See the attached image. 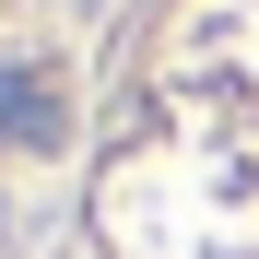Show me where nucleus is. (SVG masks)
Returning <instances> with one entry per match:
<instances>
[{"mask_svg":"<svg viewBox=\"0 0 259 259\" xmlns=\"http://www.w3.org/2000/svg\"><path fill=\"white\" fill-rule=\"evenodd\" d=\"M0 142H59V106H48V82L0 71Z\"/></svg>","mask_w":259,"mask_h":259,"instance_id":"obj_1","label":"nucleus"}]
</instances>
